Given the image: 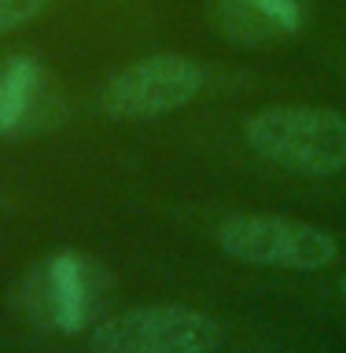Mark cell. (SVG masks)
Wrapping results in <instances>:
<instances>
[{
  "label": "cell",
  "mask_w": 346,
  "mask_h": 353,
  "mask_svg": "<svg viewBox=\"0 0 346 353\" xmlns=\"http://www.w3.org/2000/svg\"><path fill=\"white\" fill-rule=\"evenodd\" d=\"M206 70L188 55L159 52L129 63L104 88V110L118 121H151L188 107L203 92Z\"/></svg>",
  "instance_id": "cell-5"
},
{
  "label": "cell",
  "mask_w": 346,
  "mask_h": 353,
  "mask_svg": "<svg viewBox=\"0 0 346 353\" xmlns=\"http://www.w3.org/2000/svg\"><path fill=\"white\" fill-rule=\"evenodd\" d=\"M48 8V0H0V33L26 26Z\"/></svg>",
  "instance_id": "cell-8"
},
{
  "label": "cell",
  "mask_w": 346,
  "mask_h": 353,
  "mask_svg": "<svg viewBox=\"0 0 346 353\" xmlns=\"http://www.w3.org/2000/svg\"><path fill=\"white\" fill-rule=\"evenodd\" d=\"M59 121V92L33 55L0 59V137H26Z\"/></svg>",
  "instance_id": "cell-6"
},
{
  "label": "cell",
  "mask_w": 346,
  "mask_h": 353,
  "mask_svg": "<svg viewBox=\"0 0 346 353\" xmlns=\"http://www.w3.org/2000/svg\"><path fill=\"white\" fill-rule=\"evenodd\" d=\"M110 291H115V280L104 269V261L81 250H59L22 280L19 298L22 313L37 327L74 335L104 320Z\"/></svg>",
  "instance_id": "cell-1"
},
{
  "label": "cell",
  "mask_w": 346,
  "mask_h": 353,
  "mask_svg": "<svg viewBox=\"0 0 346 353\" xmlns=\"http://www.w3.org/2000/svg\"><path fill=\"white\" fill-rule=\"evenodd\" d=\"M214 19L236 44H273L306 26L309 0H214Z\"/></svg>",
  "instance_id": "cell-7"
},
{
  "label": "cell",
  "mask_w": 346,
  "mask_h": 353,
  "mask_svg": "<svg viewBox=\"0 0 346 353\" xmlns=\"http://www.w3.org/2000/svg\"><path fill=\"white\" fill-rule=\"evenodd\" d=\"M339 294H343V305H346V276H343V283H339Z\"/></svg>",
  "instance_id": "cell-9"
},
{
  "label": "cell",
  "mask_w": 346,
  "mask_h": 353,
  "mask_svg": "<svg viewBox=\"0 0 346 353\" xmlns=\"http://www.w3.org/2000/svg\"><path fill=\"white\" fill-rule=\"evenodd\" d=\"M243 137L265 162L306 176L346 170V118L325 107H269L247 118Z\"/></svg>",
  "instance_id": "cell-2"
},
{
  "label": "cell",
  "mask_w": 346,
  "mask_h": 353,
  "mask_svg": "<svg viewBox=\"0 0 346 353\" xmlns=\"http://www.w3.org/2000/svg\"><path fill=\"white\" fill-rule=\"evenodd\" d=\"M218 243L229 258L287 272H317L336 261L339 243L331 232L295 217L232 214L218 225Z\"/></svg>",
  "instance_id": "cell-4"
},
{
  "label": "cell",
  "mask_w": 346,
  "mask_h": 353,
  "mask_svg": "<svg viewBox=\"0 0 346 353\" xmlns=\"http://www.w3.org/2000/svg\"><path fill=\"white\" fill-rule=\"evenodd\" d=\"M225 331L192 305H137L104 316L88 335L93 353H214Z\"/></svg>",
  "instance_id": "cell-3"
}]
</instances>
